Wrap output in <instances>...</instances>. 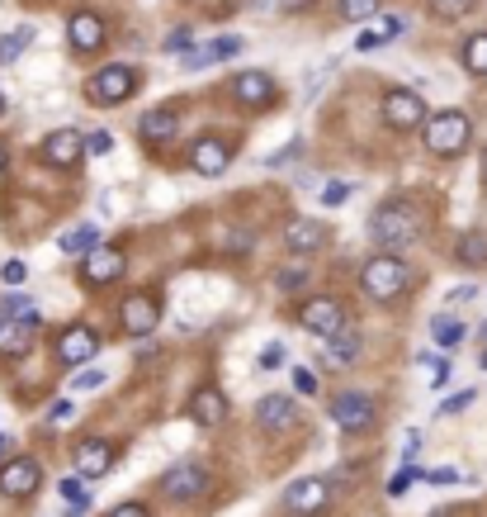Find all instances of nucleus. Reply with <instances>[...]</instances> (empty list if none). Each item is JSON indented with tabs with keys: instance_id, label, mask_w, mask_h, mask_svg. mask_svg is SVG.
Returning <instances> with one entry per match:
<instances>
[{
	"instance_id": "49",
	"label": "nucleus",
	"mask_w": 487,
	"mask_h": 517,
	"mask_svg": "<svg viewBox=\"0 0 487 517\" xmlns=\"http://www.w3.org/2000/svg\"><path fill=\"white\" fill-rule=\"evenodd\" d=\"M280 361H284V351H280V347H266V356H260V365H266V371H274Z\"/></svg>"
},
{
	"instance_id": "25",
	"label": "nucleus",
	"mask_w": 487,
	"mask_h": 517,
	"mask_svg": "<svg viewBox=\"0 0 487 517\" xmlns=\"http://www.w3.org/2000/svg\"><path fill=\"white\" fill-rule=\"evenodd\" d=\"M355 356H359V333H355V328L331 333V342H327V361H331V365H351Z\"/></svg>"
},
{
	"instance_id": "11",
	"label": "nucleus",
	"mask_w": 487,
	"mask_h": 517,
	"mask_svg": "<svg viewBox=\"0 0 487 517\" xmlns=\"http://www.w3.org/2000/svg\"><path fill=\"white\" fill-rule=\"evenodd\" d=\"M123 270H128V262H123V252H119V247H90V252H86V262H81V280L100 290V285L123 280Z\"/></svg>"
},
{
	"instance_id": "52",
	"label": "nucleus",
	"mask_w": 487,
	"mask_h": 517,
	"mask_svg": "<svg viewBox=\"0 0 487 517\" xmlns=\"http://www.w3.org/2000/svg\"><path fill=\"white\" fill-rule=\"evenodd\" d=\"M5 451H10V442H5V437H0V460H5Z\"/></svg>"
},
{
	"instance_id": "50",
	"label": "nucleus",
	"mask_w": 487,
	"mask_h": 517,
	"mask_svg": "<svg viewBox=\"0 0 487 517\" xmlns=\"http://www.w3.org/2000/svg\"><path fill=\"white\" fill-rule=\"evenodd\" d=\"M284 5H289V10H303V5H308V0H284Z\"/></svg>"
},
{
	"instance_id": "47",
	"label": "nucleus",
	"mask_w": 487,
	"mask_h": 517,
	"mask_svg": "<svg viewBox=\"0 0 487 517\" xmlns=\"http://www.w3.org/2000/svg\"><path fill=\"white\" fill-rule=\"evenodd\" d=\"M426 480H430V484H454V480H459V470H450V466H444V470H430Z\"/></svg>"
},
{
	"instance_id": "14",
	"label": "nucleus",
	"mask_w": 487,
	"mask_h": 517,
	"mask_svg": "<svg viewBox=\"0 0 487 517\" xmlns=\"http://www.w3.org/2000/svg\"><path fill=\"white\" fill-rule=\"evenodd\" d=\"M104 38H109V29H104V20L95 15V10H76V15L66 20V43H72L76 52L104 48Z\"/></svg>"
},
{
	"instance_id": "43",
	"label": "nucleus",
	"mask_w": 487,
	"mask_h": 517,
	"mask_svg": "<svg viewBox=\"0 0 487 517\" xmlns=\"http://www.w3.org/2000/svg\"><path fill=\"white\" fill-rule=\"evenodd\" d=\"M294 385H298V394H317V375L308 371V365H298V371H294Z\"/></svg>"
},
{
	"instance_id": "29",
	"label": "nucleus",
	"mask_w": 487,
	"mask_h": 517,
	"mask_svg": "<svg viewBox=\"0 0 487 517\" xmlns=\"http://www.w3.org/2000/svg\"><path fill=\"white\" fill-rule=\"evenodd\" d=\"M242 52V38H218V43H208L204 52H189L185 67H204V62H222V58H236Z\"/></svg>"
},
{
	"instance_id": "22",
	"label": "nucleus",
	"mask_w": 487,
	"mask_h": 517,
	"mask_svg": "<svg viewBox=\"0 0 487 517\" xmlns=\"http://www.w3.org/2000/svg\"><path fill=\"white\" fill-rule=\"evenodd\" d=\"M34 333H38V314L5 318L0 323V351H5V356H24V351L34 347Z\"/></svg>"
},
{
	"instance_id": "23",
	"label": "nucleus",
	"mask_w": 487,
	"mask_h": 517,
	"mask_svg": "<svg viewBox=\"0 0 487 517\" xmlns=\"http://www.w3.org/2000/svg\"><path fill=\"white\" fill-rule=\"evenodd\" d=\"M398 34H402V20L398 15H374V20H365V34L355 38V48L359 52H379L388 43H398Z\"/></svg>"
},
{
	"instance_id": "38",
	"label": "nucleus",
	"mask_w": 487,
	"mask_h": 517,
	"mask_svg": "<svg viewBox=\"0 0 487 517\" xmlns=\"http://www.w3.org/2000/svg\"><path fill=\"white\" fill-rule=\"evenodd\" d=\"M72 418H76V408H72V399H58V403H52V408H48V423H52V427H62V423H72Z\"/></svg>"
},
{
	"instance_id": "44",
	"label": "nucleus",
	"mask_w": 487,
	"mask_h": 517,
	"mask_svg": "<svg viewBox=\"0 0 487 517\" xmlns=\"http://www.w3.org/2000/svg\"><path fill=\"white\" fill-rule=\"evenodd\" d=\"M468 403H473V389L454 394V399H444V403H440V413H459V408H468Z\"/></svg>"
},
{
	"instance_id": "17",
	"label": "nucleus",
	"mask_w": 487,
	"mask_h": 517,
	"mask_svg": "<svg viewBox=\"0 0 487 517\" xmlns=\"http://www.w3.org/2000/svg\"><path fill=\"white\" fill-rule=\"evenodd\" d=\"M232 95L246 105V110H266V105H274L280 86H274L270 72H242V76L232 81Z\"/></svg>"
},
{
	"instance_id": "27",
	"label": "nucleus",
	"mask_w": 487,
	"mask_h": 517,
	"mask_svg": "<svg viewBox=\"0 0 487 517\" xmlns=\"http://www.w3.org/2000/svg\"><path fill=\"white\" fill-rule=\"evenodd\" d=\"M454 262L459 266H487V238L483 233H464L454 242Z\"/></svg>"
},
{
	"instance_id": "7",
	"label": "nucleus",
	"mask_w": 487,
	"mask_h": 517,
	"mask_svg": "<svg viewBox=\"0 0 487 517\" xmlns=\"http://www.w3.org/2000/svg\"><path fill=\"white\" fill-rule=\"evenodd\" d=\"M331 423H336L341 432H369L374 423V399L369 394H359V389H345L331 399Z\"/></svg>"
},
{
	"instance_id": "10",
	"label": "nucleus",
	"mask_w": 487,
	"mask_h": 517,
	"mask_svg": "<svg viewBox=\"0 0 487 517\" xmlns=\"http://www.w3.org/2000/svg\"><path fill=\"white\" fill-rule=\"evenodd\" d=\"M119 323H123V333L128 337H151L157 333V323H161V304L151 294H128L123 299V309H119Z\"/></svg>"
},
{
	"instance_id": "33",
	"label": "nucleus",
	"mask_w": 487,
	"mask_h": 517,
	"mask_svg": "<svg viewBox=\"0 0 487 517\" xmlns=\"http://www.w3.org/2000/svg\"><path fill=\"white\" fill-rule=\"evenodd\" d=\"M336 15H341V20H351V24H365V20L379 15V0H341Z\"/></svg>"
},
{
	"instance_id": "5",
	"label": "nucleus",
	"mask_w": 487,
	"mask_h": 517,
	"mask_svg": "<svg viewBox=\"0 0 487 517\" xmlns=\"http://www.w3.org/2000/svg\"><path fill=\"white\" fill-rule=\"evenodd\" d=\"M383 124L393 133H412L426 124V100L416 90H388L383 95Z\"/></svg>"
},
{
	"instance_id": "16",
	"label": "nucleus",
	"mask_w": 487,
	"mask_h": 517,
	"mask_svg": "<svg viewBox=\"0 0 487 517\" xmlns=\"http://www.w3.org/2000/svg\"><path fill=\"white\" fill-rule=\"evenodd\" d=\"M294 423H298L294 394H266V399L256 403V427H266V432H289Z\"/></svg>"
},
{
	"instance_id": "37",
	"label": "nucleus",
	"mask_w": 487,
	"mask_h": 517,
	"mask_svg": "<svg viewBox=\"0 0 487 517\" xmlns=\"http://www.w3.org/2000/svg\"><path fill=\"white\" fill-rule=\"evenodd\" d=\"M104 385V371H95V365H86L81 375H72V389H100Z\"/></svg>"
},
{
	"instance_id": "19",
	"label": "nucleus",
	"mask_w": 487,
	"mask_h": 517,
	"mask_svg": "<svg viewBox=\"0 0 487 517\" xmlns=\"http://www.w3.org/2000/svg\"><path fill=\"white\" fill-rule=\"evenodd\" d=\"M180 133V110L175 105H157V110H147L137 119V138L143 143H171Z\"/></svg>"
},
{
	"instance_id": "34",
	"label": "nucleus",
	"mask_w": 487,
	"mask_h": 517,
	"mask_svg": "<svg viewBox=\"0 0 487 517\" xmlns=\"http://www.w3.org/2000/svg\"><path fill=\"white\" fill-rule=\"evenodd\" d=\"M473 5H478V0H430V10H436L440 20H464Z\"/></svg>"
},
{
	"instance_id": "20",
	"label": "nucleus",
	"mask_w": 487,
	"mask_h": 517,
	"mask_svg": "<svg viewBox=\"0 0 487 517\" xmlns=\"http://www.w3.org/2000/svg\"><path fill=\"white\" fill-rule=\"evenodd\" d=\"M95 351H100V337H95V328H86V323H76V328H66L58 337V356L66 365H86Z\"/></svg>"
},
{
	"instance_id": "35",
	"label": "nucleus",
	"mask_w": 487,
	"mask_h": 517,
	"mask_svg": "<svg viewBox=\"0 0 487 517\" xmlns=\"http://www.w3.org/2000/svg\"><path fill=\"white\" fill-rule=\"evenodd\" d=\"M416 480H421V470H412V466H402V470L393 474V480H388V494H393V498H402V494H407V489H412Z\"/></svg>"
},
{
	"instance_id": "3",
	"label": "nucleus",
	"mask_w": 487,
	"mask_h": 517,
	"mask_svg": "<svg viewBox=\"0 0 487 517\" xmlns=\"http://www.w3.org/2000/svg\"><path fill=\"white\" fill-rule=\"evenodd\" d=\"M421 129H426V147L436 157H459L473 138V124L464 110H436V114H426Z\"/></svg>"
},
{
	"instance_id": "55",
	"label": "nucleus",
	"mask_w": 487,
	"mask_h": 517,
	"mask_svg": "<svg viewBox=\"0 0 487 517\" xmlns=\"http://www.w3.org/2000/svg\"><path fill=\"white\" fill-rule=\"evenodd\" d=\"M483 342H487V323H483Z\"/></svg>"
},
{
	"instance_id": "30",
	"label": "nucleus",
	"mask_w": 487,
	"mask_h": 517,
	"mask_svg": "<svg viewBox=\"0 0 487 517\" xmlns=\"http://www.w3.org/2000/svg\"><path fill=\"white\" fill-rule=\"evenodd\" d=\"M95 242H100V228H95V223H81V228H72V233L58 238V247L72 256V252H90Z\"/></svg>"
},
{
	"instance_id": "51",
	"label": "nucleus",
	"mask_w": 487,
	"mask_h": 517,
	"mask_svg": "<svg viewBox=\"0 0 487 517\" xmlns=\"http://www.w3.org/2000/svg\"><path fill=\"white\" fill-rule=\"evenodd\" d=\"M478 365H483V371H487V342H483V351H478Z\"/></svg>"
},
{
	"instance_id": "42",
	"label": "nucleus",
	"mask_w": 487,
	"mask_h": 517,
	"mask_svg": "<svg viewBox=\"0 0 487 517\" xmlns=\"http://www.w3.org/2000/svg\"><path fill=\"white\" fill-rule=\"evenodd\" d=\"M24 276H29V266H24V262H5V266H0V280H5V285H24Z\"/></svg>"
},
{
	"instance_id": "31",
	"label": "nucleus",
	"mask_w": 487,
	"mask_h": 517,
	"mask_svg": "<svg viewBox=\"0 0 487 517\" xmlns=\"http://www.w3.org/2000/svg\"><path fill=\"white\" fill-rule=\"evenodd\" d=\"M464 72L487 76V34H473L468 43H464Z\"/></svg>"
},
{
	"instance_id": "32",
	"label": "nucleus",
	"mask_w": 487,
	"mask_h": 517,
	"mask_svg": "<svg viewBox=\"0 0 487 517\" xmlns=\"http://www.w3.org/2000/svg\"><path fill=\"white\" fill-rule=\"evenodd\" d=\"M29 43H34V29H29V24H19V29H10L5 38H0V62H15V58H19V52L29 48Z\"/></svg>"
},
{
	"instance_id": "36",
	"label": "nucleus",
	"mask_w": 487,
	"mask_h": 517,
	"mask_svg": "<svg viewBox=\"0 0 487 517\" xmlns=\"http://www.w3.org/2000/svg\"><path fill=\"white\" fill-rule=\"evenodd\" d=\"M345 200H351V181H331V185L322 190V204H327V209H341Z\"/></svg>"
},
{
	"instance_id": "39",
	"label": "nucleus",
	"mask_w": 487,
	"mask_h": 517,
	"mask_svg": "<svg viewBox=\"0 0 487 517\" xmlns=\"http://www.w3.org/2000/svg\"><path fill=\"white\" fill-rule=\"evenodd\" d=\"M189 43H194V29H185V24H180V29H171V38H166L161 48H166V52H185Z\"/></svg>"
},
{
	"instance_id": "45",
	"label": "nucleus",
	"mask_w": 487,
	"mask_h": 517,
	"mask_svg": "<svg viewBox=\"0 0 487 517\" xmlns=\"http://www.w3.org/2000/svg\"><path fill=\"white\" fill-rule=\"evenodd\" d=\"M109 517H151V513L143 508V503H119V508L109 513Z\"/></svg>"
},
{
	"instance_id": "1",
	"label": "nucleus",
	"mask_w": 487,
	"mask_h": 517,
	"mask_svg": "<svg viewBox=\"0 0 487 517\" xmlns=\"http://www.w3.org/2000/svg\"><path fill=\"white\" fill-rule=\"evenodd\" d=\"M369 238L379 242L383 252H407L416 238H421V223H416V209H407L402 200L383 204L379 214L369 219Z\"/></svg>"
},
{
	"instance_id": "28",
	"label": "nucleus",
	"mask_w": 487,
	"mask_h": 517,
	"mask_svg": "<svg viewBox=\"0 0 487 517\" xmlns=\"http://www.w3.org/2000/svg\"><path fill=\"white\" fill-rule=\"evenodd\" d=\"M430 337H436V347H440V351H454L459 342H464V323L436 314V318H430Z\"/></svg>"
},
{
	"instance_id": "12",
	"label": "nucleus",
	"mask_w": 487,
	"mask_h": 517,
	"mask_svg": "<svg viewBox=\"0 0 487 517\" xmlns=\"http://www.w3.org/2000/svg\"><path fill=\"white\" fill-rule=\"evenodd\" d=\"M114 460H119V451L109 442H100V437L76 442V474L81 480H104V474L114 470Z\"/></svg>"
},
{
	"instance_id": "9",
	"label": "nucleus",
	"mask_w": 487,
	"mask_h": 517,
	"mask_svg": "<svg viewBox=\"0 0 487 517\" xmlns=\"http://www.w3.org/2000/svg\"><path fill=\"white\" fill-rule=\"evenodd\" d=\"M289 513H298V517H317L331 503V480H322V474H308V480H294L289 484Z\"/></svg>"
},
{
	"instance_id": "13",
	"label": "nucleus",
	"mask_w": 487,
	"mask_h": 517,
	"mask_svg": "<svg viewBox=\"0 0 487 517\" xmlns=\"http://www.w3.org/2000/svg\"><path fill=\"white\" fill-rule=\"evenodd\" d=\"M161 489H166L171 498H204L208 489H213V480H208V470H204V466H194V460H185V466L166 470Z\"/></svg>"
},
{
	"instance_id": "48",
	"label": "nucleus",
	"mask_w": 487,
	"mask_h": 517,
	"mask_svg": "<svg viewBox=\"0 0 487 517\" xmlns=\"http://www.w3.org/2000/svg\"><path fill=\"white\" fill-rule=\"evenodd\" d=\"M450 375H454V371H450V361H440V365H436V380H430V385L444 389V385H450Z\"/></svg>"
},
{
	"instance_id": "40",
	"label": "nucleus",
	"mask_w": 487,
	"mask_h": 517,
	"mask_svg": "<svg viewBox=\"0 0 487 517\" xmlns=\"http://www.w3.org/2000/svg\"><path fill=\"white\" fill-rule=\"evenodd\" d=\"M303 280H308V270H303V266H289V270H280V276H274V285H280V290H298Z\"/></svg>"
},
{
	"instance_id": "54",
	"label": "nucleus",
	"mask_w": 487,
	"mask_h": 517,
	"mask_svg": "<svg viewBox=\"0 0 487 517\" xmlns=\"http://www.w3.org/2000/svg\"><path fill=\"white\" fill-rule=\"evenodd\" d=\"M483 185H487V153H483Z\"/></svg>"
},
{
	"instance_id": "41",
	"label": "nucleus",
	"mask_w": 487,
	"mask_h": 517,
	"mask_svg": "<svg viewBox=\"0 0 487 517\" xmlns=\"http://www.w3.org/2000/svg\"><path fill=\"white\" fill-rule=\"evenodd\" d=\"M86 153H90V157H109V153H114V138H109V133H90V138H86Z\"/></svg>"
},
{
	"instance_id": "26",
	"label": "nucleus",
	"mask_w": 487,
	"mask_h": 517,
	"mask_svg": "<svg viewBox=\"0 0 487 517\" xmlns=\"http://www.w3.org/2000/svg\"><path fill=\"white\" fill-rule=\"evenodd\" d=\"M58 494H62V503H66V517H81L90 508V489H86V480L81 474H66V480L58 484Z\"/></svg>"
},
{
	"instance_id": "24",
	"label": "nucleus",
	"mask_w": 487,
	"mask_h": 517,
	"mask_svg": "<svg viewBox=\"0 0 487 517\" xmlns=\"http://www.w3.org/2000/svg\"><path fill=\"white\" fill-rule=\"evenodd\" d=\"M284 242H289V252H322L327 247V223H317V219H294L284 228Z\"/></svg>"
},
{
	"instance_id": "21",
	"label": "nucleus",
	"mask_w": 487,
	"mask_h": 517,
	"mask_svg": "<svg viewBox=\"0 0 487 517\" xmlns=\"http://www.w3.org/2000/svg\"><path fill=\"white\" fill-rule=\"evenodd\" d=\"M189 418L199 427H218L222 418H228V399H222V389L218 385H199L189 394Z\"/></svg>"
},
{
	"instance_id": "56",
	"label": "nucleus",
	"mask_w": 487,
	"mask_h": 517,
	"mask_svg": "<svg viewBox=\"0 0 487 517\" xmlns=\"http://www.w3.org/2000/svg\"><path fill=\"white\" fill-rule=\"evenodd\" d=\"M0 110H5V95H0Z\"/></svg>"
},
{
	"instance_id": "8",
	"label": "nucleus",
	"mask_w": 487,
	"mask_h": 517,
	"mask_svg": "<svg viewBox=\"0 0 487 517\" xmlns=\"http://www.w3.org/2000/svg\"><path fill=\"white\" fill-rule=\"evenodd\" d=\"M38 484H43V470H38V460L29 456H15L0 466V494L5 498H34Z\"/></svg>"
},
{
	"instance_id": "18",
	"label": "nucleus",
	"mask_w": 487,
	"mask_h": 517,
	"mask_svg": "<svg viewBox=\"0 0 487 517\" xmlns=\"http://www.w3.org/2000/svg\"><path fill=\"white\" fill-rule=\"evenodd\" d=\"M189 167L199 171V176H222L232 167V143H222V138H199L189 147Z\"/></svg>"
},
{
	"instance_id": "46",
	"label": "nucleus",
	"mask_w": 487,
	"mask_h": 517,
	"mask_svg": "<svg viewBox=\"0 0 487 517\" xmlns=\"http://www.w3.org/2000/svg\"><path fill=\"white\" fill-rule=\"evenodd\" d=\"M444 299H450V304H468V299H478V290H473V285H459V290H450Z\"/></svg>"
},
{
	"instance_id": "15",
	"label": "nucleus",
	"mask_w": 487,
	"mask_h": 517,
	"mask_svg": "<svg viewBox=\"0 0 487 517\" xmlns=\"http://www.w3.org/2000/svg\"><path fill=\"white\" fill-rule=\"evenodd\" d=\"M81 157H86V138H81L76 129H58V133H48L43 138V161L48 167L66 171V167H76Z\"/></svg>"
},
{
	"instance_id": "4",
	"label": "nucleus",
	"mask_w": 487,
	"mask_h": 517,
	"mask_svg": "<svg viewBox=\"0 0 487 517\" xmlns=\"http://www.w3.org/2000/svg\"><path fill=\"white\" fill-rule=\"evenodd\" d=\"M133 90H137V72L128 62H114V67H104V72H95L86 81L90 105H123V100H133Z\"/></svg>"
},
{
	"instance_id": "2",
	"label": "nucleus",
	"mask_w": 487,
	"mask_h": 517,
	"mask_svg": "<svg viewBox=\"0 0 487 517\" xmlns=\"http://www.w3.org/2000/svg\"><path fill=\"white\" fill-rule=\"evenodd\" d=\"M359 285H365L369 299L388 304V299H398L412 285V270H407V262H402L398 252H379V256H369V262L359 266Z\"/></svg>"
},
{
	"instance_id": "53",
	"label": "nucleus",
	"mask_w": 487,
	"mask_h": 517,
	"mask_svg": "<svg viewBox=\"0 0 487 517\" xmlns=\"http://www.w3.org/2000/svg\"><path fill=\"white\" fill-rule=\"evenodd\" d=\"M5 161H10V157H5V147H0V171H5Z\"/></svg>"
},
{
	"instance_id": "6",
	"label": "nucleus",
	"mask_w": 487,
	"mask_h": 517,
	"mask_svg": "<svg viewBox=\"0 0 487 517\" xmlns=\"http://www.w3.org/2000/svg\"><path fill=\"white\" fill-rule=\"evenodd\" d=\"M298 323L308 333H317V337H331V333L345 328V309L331 294H317V299H303L298 304Z\"/></svg>"
}]
</instances>
